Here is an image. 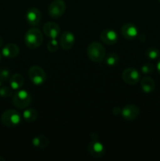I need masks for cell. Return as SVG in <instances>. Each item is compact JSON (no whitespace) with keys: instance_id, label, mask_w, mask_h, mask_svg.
Masks as SVG:
<instances>
[{"instance_id":"obj_10","label":"cell","mask_w":160,"mask_h":161,"mask_svg":"<svg viewBox=\"0 0 160 161\" xmlns=\"http://www.w3.org/2000/svg\"><path fill=\"white\" fill-rule=\"evenodd\" d=\"M75 38L73 33L71 31H64L60 38V45L64 50H70L75 44Z\"/></svg>"},{"instance_id":"obj_29","label":"cell","mask_w":160,"mask_h":161,"mask_svg":"<svg viewBox=\"0 0 160 161\" xmlns=\"http://www.w3.org/2000/svg\"><path fill=\"white\" fill-rule=\"evenodd\" d=\"M3 39L0 36V48L3 47Z\"/></svg>"},{"instance_id":"obj_30","label":"cell","mask_w":160,"mask_h":161,"mask_svg":"<svg viewBox=\"0 0 160 161\" xmlns=\"http://www.w3.org/2000/svg\"><path fill=\"white\" fill-rule=\"evenodd\" d=\"M5 160H6V159H5L3 157H2V156H0V161H5Z\"/></svg>"},{"instance_id":"obj_22","label":"cell","mask_w":160,"mask_h":161,"mask_svg":"<svg viewBox=\"0 0 160 161\" xmlns=\"http://www.w3.org/2000/svg\"><path fill=\"white\" fill-rule=\"evenodd\" d=\"M13 94V89L11 86H3L0 87V96L2 97H9Z\"/></svg>"},{"instance_id":"obj_24","label":"cell","mask_w":160,"mask_h":161,"mask_svg":"<svg viewBox=\"0 0 160 161\" xmlns=\"http://www.w3.org/2000/svg\"><path fill=\"white\" fill-rule=\"evenodd\" d=\"M154 70H155V66L151 64V63H147V64H144L141 67V72H142L143 74H145V75L152 73Z\"/></svg>"},{"instance_id":"obj_19","label":"cell","mask_w":160,"mask_h":161,"mask_svg":"<svg viewBox=\"0 0 160 161\" xmlns=\"http://www.w3.org/2000/svg\"><path fill=\"white\" fill-rule=\"evenodd\" d=\"M23 117L27 122H34L38 117V112L35 108H28L24 111Z\"/></svg>"},{"instance_id":"obj_28","label":"cell","mask_w":160,"mask_h":161,"mask_svg":"<svg viewBox=\"0 0 160 161\" xmlns=\"http://www.w3.org/2000/svg\"><path fill=\"white\" fill-rule=\"evenodd\" d=\"M156 68H157V71H158V73L160 74V58H159V60L158 61V62H157Z\"/></svg>"},{"instance_id":"obj_12","label":"cell","mask_w":160,"mask_h":161,"mask_svg":"<svg viewBox=\"0 0 160 161\" xmlns=\"http://www.w3.org/2000/svg\"><path fill=\"white\" fill-rule=\"evenodd\" d=\"M121 32L123 37L128 40L134 39L138 35L137 28L132 23H126L122 27Z\"/></svg>"},{"instance_id":"obj_17","label":"cell","mask_w":160,"mask_h":161,"mask_svg":"<svg viewBox=\"0 0 160 161\" xmlns=\"http://www.w3.org/2000/svg\"><path fill=\"white\" fill-rule=\"evenodd\" d=\"M141 86L142 91L146 94H150L155 90V81L151 77H144L141 81Z\"/></svg>"},{"instance_id":"obj_16","label":"cell","mask_w":160,"mask_h":161,"mask_svg":"<svg viewBox=\"0 0 160 161\" xmlns=\"http://www.w3.org/2000/svg\"><path fill=\"white\" fill-rule=\"evenodd\" d=\"M24 83V79L21 74L16 73L9 78V85L13 90L18 91L23 86Z\"/></svg>"},{"instance_id":"obj_9","label":"cell","mask_w":160,"mask_h":161,"mask_svg":"<svg viewBox=\"0 0 160 161\" xmlns=\"http://www.w3.org/2000/svg\"><path fill=\"white\" fill-rule=\"evenodd\" d=\"M140 114V109L136 105L130 104L126 105L122 109V116L127 120H134Z\"/></svg>"},{"instance_id":"obj_26","label":"cell","mask_w":160,"mask_h":161,"mask_svg":"<svg viewBox=\"0 0 160 161\" xmlns=\"http://www.w3.org/2000/svg\"><path fill=\"white\" fill-rule=\"evenodd\" d=\"M112 113L115 116H118V115L122 114V109H121L119 107H114L112 109Z\"/></svg>"},{"instance_id":"obj_25","label":"cell","mask_w":160,"mask_h":161,"mask_svg":"<svg viewBox=\"0 0 160 161\" xmlns=\"http://www.w3.org/2000/svg\"><path fill=\"white\" fill-rule=\"evenodd\" d=\"M9 80V71L6 69H0V81L6 82Z\"/></svg>"},{"instance_id":"obj_3","label":"cell","mask_w":160,"mask_h":161,"mask_svg":"<svg viewBox=\"0 0 160 161\" xmlns=\"http://www.w3.org/2000/svg\"><path fill=\"white\" fill-rule=\"evenodd\" d=\"M21 121L20 113L13 109L5 111L1 116V122L3 125L8 127H13L19 125Z\"/></svg>"},{"instance_id":"obj_15","label":"cell","mask_w":160,"mask_h":161,"mask_svg":"<svg viewBox=\"0 0 160 161\" xmlns=\"http://www.w3.org/2000/svg\"><path fill=\"white\" fill-rule=\"evenodd\" d=\"M20 53V48L15 43H8L2 49V54L8 58H14Z\"/></svg>"},{"instance_id":"obj_21","label":"cell","mask_w":160,"mask_h":161,"mask_svg":"<svg viewBox=\"0 0 160 161\" xmlns=\"http://www.w3.org/2000/svg\"><path fill=\"white\" fill-rule=\"evenodd\" d=\"M159 50L155 47H150L147 49L145 52V55L148 59L155 60L159 57Z\"/></svg>"},{"instance_id":"obj_32","label":"cell","mask_w":160,"mask_h":161,"mask_svg":"<svg viewBox=\"0 0 160 161\" xmlns=\"http://www.w3.org/2000/svg\"><path fill=\"white\" fill-rule=\"evenodd\" d=\"M0 61H1V54H0Z\"/></svg>"},{"instance_id":"obj_13","label":"cell","mask_w":160,"mask_h":161,"mask_svg":"<svg viewBox=\"0 0 160 161\" xmlns=\"http://www.w3.org/2000/svg\"><path fill=\"white\" fill-rule=\"evenodd\" d=\"M42 16H41V12L37 8H30L26 14V20L29 25L35 26L38 25L40 22Z\"/></svg>"},{"instance_id":"obj_5","label":"cell","mask_w":160,"mask_h":161,"mask_svg":"<svg viewBox=\"0 0 160 161\" xmlns=\"http://www.w3.org/2000/svg\"><path fill=\"white\" fill-rule=\"evenodd\" d=\"M28 76L33 84L40 86L45 83L46 80V75L43 69L39 65H33L28 70Z\"/></svg>"},{"instance_id":"obj_7","label":"cell","mask_w":160,"mask_h":161,"mask_svg":"<svg viewBox=\"0 0 160 161\" xmlns=\"http://www.w3.org/2000/svg\"><path fill=\"white\" fill-rule=\"evenodd\" d=\"M87 150L92 157L101 158L105 154V147L98 140H91L87 146Z\"/></svg>"},{"instance_id":"obj_33","label":"cell","mask_w":160,"mask_h":161,"mask_svg":"<svg viewBox=\"0 0 160 161\" xmlns=\"http://www.w3.org/2000/svg\"><path fill=\"white\" fill-rule=\"evenodd\" d=\"M159 3H160V0H159Z\"/></svg>"},{"instance_id":"obj_27","label":"cell","mask_w":160,"mask_h":161,"mask_svg":"<svg viewBox=\"0 0 160 161\" xmlns=\"http://www.w3.org/2000/svg\"><path fill=\"white\" fill-rule=\"evenodd\" d=\"M91 140H97V135L95 133L91 134Z\"/></svg>"},{"instance_id":"obj_6","label":"cell","mask_w":160,"mask_h":161,"mask_svg":"<svg viewBox=\"0 0 160 161\" xmlns=\"http://www.w3.org/2000/svg\"><path fill=\"white\" fill-rule=\"evenodd\" d=\"M66 10V3L64 0H54L50 3L48 8V13L53 18L62 17Z\"/></svg>"},{"instance_id":"obj_23","label":"cell","mask_w":160,"mask_h":161,"mask_svg":"<svg viewBox=\"0 0 160 161\" xmlns=\"http://www.w3.org/2000/svg\"><path fill=\"white\" fill-rule=\"evenodd\" d=\"M58 47H59V43L56 39H51V40L47 43V49L49 51L52 53L58 50Z\"/></svg>"},{"instance_id":"obj_8","label":"cell","mask_w":160,"mask_h":161,"mask_svg":"<svg viewBox=\"0 0 160 161\" xmlns=\"http://www.w3.org/2000/svg\"><path fill=\"white\" fill-rule=\"evenodd\" d=\"M122 80L129 85H135L141 80V74L134 68H127L122 72Z\"/></svg>"},{"instance_id":"obj_14","label":"cell","mask_w":160,"mask_h":161,"mask_svg":"<svg viewBox=\"0 0 160 161\" xmlns=\"http://www.w3.org/2000/svg\"><path fill=\"white\" fill-rule=\"evenodd\" d=\"M43 31L46 36L50 39H56L60 35V27L54 22H47L43 26Z\"/></svg>"},{"instance_id":"obj_1","label":"cell","mask_w":160,"mask_h":161,"mask_svg":"<svg viewBox=\"0 0 160 161\" xmlns=\"http://www.w3.org/2000/svg\"><path fill=\"white\" fill-rule=\"evenodd\" d=\"M88 58L93 62H101L105 58L106 50L101 43L98 42H93L88 46L87 50Z\"/></svg>"},{"instance_id":"obj_2","label":"cell","mask_w":160,"mask_h":161,"mask_svg":"<svg viewBox=\"0 0 160 161\" xmlns=\"http://www.w3.org/2000/svg\"><path fill=\"white\" fill-rule=\"evenodd\" d=\"M42 41V33L38 28H31L27 31L24 36L25 44L30 49H36L39 47Z\"/></svg>"},{"instance_id":"obj_18","label":"cell","mask_w":160,"mask_h":161,"mask_svg":"<svg viewBox=\"0 0 160 161\" xmlns=\"http://www.w3.org/2000/svg\"><path fill=\"white\" fill-rule=\"evenodd\" d=\"M31 142H32L34 147L38 148L39 149H43L48 146L50 140L45 135H37V136L33 138Z\"/></svg>"},{"instance_id":"obj_20","label":"cell","mask_w":160,"mask_h":161,"mask_svg":"<svg viewBox=\"0 0 160 161\" xmlns=\"http://www.w3.org/2000/svg\"><path fill=\"white\" fill-rule=\"evenodd\" d=\"M119 61V55L115 53H111L105 56V64L110 67L116 65Z\"/></svg>"},{"instance_id":"obj_4","label":"cell","mask_w":160,"mask_h":161,"mask_svg":"<svg viewBox=\"0 0 160 161\" xmlns=\"http://www.w3.org/2000/svg\"><path fill=\"white\" fill-rule=\"evenodd\" d=\"M31 94L24 90L17 91L13 95V103L17 108H25L31 104Z\"/></svg>"},{"instance_id":"obj_11","label":"cell","mask_w":160,"mask_h":161,"mask_svg":"<svg viewBox=\"0 0 160 161\" xmlns=\"http://www.w3.org/2000/svg\"><path fill=\"white\" fill-rule=\"evenodd\" d=\"M100 39L107 45H114L118 42V35L113 29H104L100 33Z\"/></svg>"},{"instance_id":"obj_31","label":"cell","mask_w":160,"mask_h":161,"mask_svg":"<svg viewBox=\"0 0 160 161\" xmlns=\"http://www.w3.org/2000/svg\"><path fill=\"white\" fill-rule=\"evenodd\" d=\"M0 87H1V81H0Z\"/></svg>"}]
</instances>
